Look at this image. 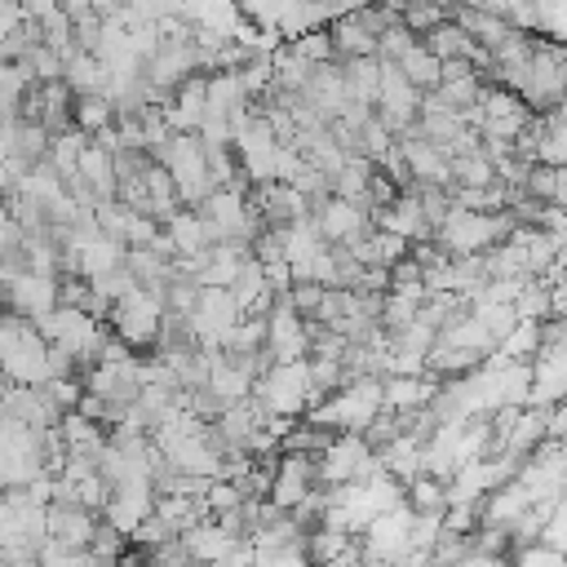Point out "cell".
<instances>
[{"mask_svg":"<svg viewBox=\"0 0 567 567\" xmlns=\"http://www.w3.org/2000/svg\"><path fill=\"white\" fill-rule=\"evenodd\" d=\"M540 540H549V545H558V549H567V501L549 514V523H545V532H540Z\"/></svg>","mask_w":567,"mask_h":567,"instance_id":"34","label":"cell"},{"mask_svg":"<svg viewBox=\"0 0 567 567\" xmlns=\"http://www.w3.org/2000/svg\"><path fill=\"white\" fill-rule=\"evenodd\" d=\"M115 120H120V111H115L111 93H75V124L84 133H97V128H106Z\"/></svg>","mask_w":567,"mask_h":567,"instance_id":"25","label":"cell"},{"mask_svg":"<svg viewBox=\"0 0 567 567\" xmlns=\"http://www.w3.org/2000/svg\"><path fill=\"white\" fill-rule=\"evenodd\" d=\"M4 297L9 310H22L27 319L49 315L53 306H62V275H44V270H4Z\"/></svg>","mask_w":567,"mask_h":567,"instance_id":"9","label":"cell"},{"mask_svg":"<svg viewBox=\"0 0 567 567\" xmlns=\"http://www.w3.org/2000/svg\"><path fill=\"white\" fill-rule=\"evenodd\" d=\"M545 439H549V408H545V403H523L505 452H514V456H523V461H527Z\"/></svg>","mask_w":567,"mask_h":567,"instance_id":"19","label":"cell"},{"mask_svg":"<svg viewBox=\"0 0 567 567\" xmlns=\"http://www.w3.org/2000/svg\"><path fill=\"white\" fill-rule=\"evenodd\" d=\"M22 4H27V13H31V18H49L62 0H22Z\"/></svg>","mask_w":567,"mask_h":567,"instance_id":"38","label":"cell"},{"mask_svg":"<svg viewBox=\"0 0 567 567\" xmlns=\"http://www.w3.org/2000/svg\"><path fill=\"white\" fill-rule=\"evenodd\" d=\"M412 518H416V509L408 501L372 514V523L363 527V558L368 563H403L412 549Z\"/></svg>","mask_w":567,"mask_h":567,"instance_id":"6","label":"cell"},{"mask_svg":"<svg viewBox=\"0 0 567 567\" xmlns=\"http://www.w3.org/2000/svg\"><path fill=\"white\" fill-rule=\"evenodd\" d=\"M182 536H186V545H190L195 563H221V558L230 554V545L239 540L230 527H221V523H217V514H213V518H199V523H195V527H186Z\"/></svg>","mask_w":567,"mask_h":567,"instance_id":"18","label":"cell"},{"mask_svg":"<svg viewBox=\"0 0 567 567\" xmlns=\"http://www.w3.org/2000/svg\"><path fill=\"white\" fill-rule=\"evenodd\" d=\"M66 84L75 93H111V66L97 53L80 49V53L66 58Z\"/></svg>","mask_w":567,"mask_h":567,"instance_id":"22","label":"cell"},{"mask_svg":"<svg viewBox=\"0 0 567 567\" xmlns=\"http://www.w3.org/2000/svg\"><path fill=\"white\" fill-rule=\"evenodd\" d=\"M204 111H208V71H195V75L164 102V120H168L177 133H199Z\"/></svg>","mask_w":567,"mask_h":567,"instance_id":"15","label":"cell"},{"mask_svg":"<svg viewBox=\"0 0 567 567\" xmlns=\"http://www.w3.org/2000/svg\"><path fill=\"white\" fill-rule=\"evenodd\" d=\"M239 319H244V306H239V297H235L230 288H221V284H204V288H199V301H195V310H190V328H195L199 346L217 350V346L226 341V332H230Z\"/></svg>","mask_w":567,"mask_h":567,"instance_id":"7","label":"cell"},{"mask_svg":"<svg viewBox=\"0 0 567 567\" xmlns=\"http://www.w3.org/2000/svg\"><path fill=\"white\" fill-rule=\"evenodd\" d=\"M394 62L403 66V75H408V80H412L421 93L443 84V58H439V53H434L425 40H416V44H412L403 58H394Z\"/></svg>","mask_w":567,"mask_h":567,"instance_id":"23","label":"cell"},{"mask_svg":"<svg viewBox=\"0 0 567 567\" xmlns=\"http://www.w3.org/2000/svg\"><path fill=\"white\" fill-rule=\"evenodd\" d=\"M399 13H403V22H408L412 31H421V35H425L430 27H439L443 18H452V13H447L443 4H434V0H408Z\"/></svg>","mask_w":567,"mask_h":567,"instance_id":"33","label":"cell"},{"mask_svg":"<svg viewBox=\"0 0 567 567\" xmlns=\"http://www.w3.org/2000/svg\"><path fill=\"white\" fill-rule=\"evenodd\" d=\"M536 164L567 168V102L536 111Z\"/></svg>","mask_w":567,"mask_h":567,"instance_id":"16","label":"cell"},{"mask_svg":"<svg viewBox=\"0 0 567 567\" xmlns=\"http://www.w3.org/2000/svg\"><path fill=\"white\" fill-rule=\"evenodd\" d=\"M22 62L31 66V75H35V80H66V58H62L53 44H35Z\"/></svg>","mask_w":567,"mask_h":567,"instance_id":"31","label":"cell"},{"mask_svg":"<svg viewBox=\"0 0 567 567\" xmlns=\"http://www.w3.org/2000/svg\"><path fill=\"white\" fill-rule=\"evenodd\" d=\"M315 221H319V230H323L328 244H354L359 235H368V230L377 226L372 213H368L359 199H346V195H337V190L315 204Z\"/></svg>","mask_w":567,"mask_h":567,"instance_id":"10","label":"cell"},{"mask_svg":"<svg viewBox=\"0 0 567 567\" xmlns=\"http://www.w3.org/2000/svg\"><path fill=\"white\" fill-rule=\"evenodd\" d=\"M549 288H554V315H567V261L558 266V275L549 279Z\"/></svg>","mask_w":567,"mask_h":567,"instance_id":"37","label":"cell"},{"mask_svg":"<svg viewBox=\"0 0 567 567\" xmlns=\"http://www.w3.org/2000/svg\"><path fill=\"white\" fill-rule=\"evenodd\" d=\"M408 505H412V509H447V478L421 470V474L408 483Z\"/></svg>","mask_w":567,"mask_h":567,"instance_id":"29","label":"cell"},{"mask_svg":"<svg viewBox=\"0 0 567 567\" xmlns=\"http://www.w3.org/2000/svg\"><path fill=\"white\" fill-rule=\"evenodd\" d=\"M452 177H456L461 186H492V182H501V177H496V164L483 155V146L456 155V159H452Z\"/></svg>","mask_w":567,"mask_h":567,"instance_id":"28","label":"cell"},{"mask_svg":"<svg viewBox=\"0 0 567 567\" xmlns=\"http://www.w3.org/2000/svg\"><path fill=\"white\" fill-rule=\"evenodd\" d=\"M385 408V377L381 372H363V377H350L341 390H332L319 408H310L306 416L310 421H319V425H328V430H354V434H363L372 421H377V412Z\"/></svg>","mask_w":567,"mask_h":567,"instance_id":"2","label":"cell"},{"mask_svg":"<svg viewBox=\"0 0 567 567\" xmlns=\"http://www.w3.org/2000/svg\"><path fill=\"white\" fill-rule=\"evenodd\" d=\"M97 523H102V509H93L84 501H49V536L53 540L89 549L97 536Z\"/></svg>","mask_w":567,"mask_h":567,"instance_id":"12","label":"cell"},{"mask_svg":"<svg viewBox=\"0 0 567 567\" xmlns=\"http://www.w3.org/2000/svg\"><path fill=\"white\" fill-rule=\"evenodd\" d=\"M27 18H31V13H27V4H22V0H0V35L18 31Z\"/></svg>","mask_w":567,"mask_h":567,"instance_id":"35","label":"cell"},{"mask_svg":"<svg viewBox=\"0 0 567 567\" xmlns=\"http://www.w3.org/2000/svg\"><path fill=\"white\" fill-rule=\"evenodd\" d=\"M549 439H558V443H567V399H558V403H549Z\"/></svg>","mask_w":567,"mask_h":567,"instance_id":"36","label":"cell"},{"mask_svg":"<svg viewBox=\"0 0 567 567\" xmlns=\"http://www.w3.org/2000/svg\"><path fill=\"white\" fill-rule=\"evenodd\" d=\"M514 310H518V319H549L554 315V288H549V279L545 275H532L523 284Z\"/></svg>","mask_w":567,"mask_h":567,"instance_id":"27","label":"cell"},{"mask_svg":"<svg viewBox=\"0 0 567 567\" xmlns=\"http://www.w3.org/2000/svg\"><path fill=\"white\" fill-rule=\"evenodd\" d=\"M0 354H4V381H22V385H44L53 377V341L40 332L35 319H27L22 310L4 315L0 328Z\"/></svg>","mask_w":567,"mask_h":567,"instance_id":"1","label":"cell"},{"mask_svg":"<svg viewBox=\"0 0 567 567\" xmlns=\"http://www.w3.org/2000/svg\"><path fill=\"white\" fill-rule=\"evenodd\" d=\"M558 182H563V168H558V164H532V173H527V195L554 204V199H558Z\"/></svg>","mask_w":567,"mask_h":567,"instance_id":"32","label":"cell"},{"mask_svg":"<svg viewBox=\"0 0 567 567\" xmlns=\"http://www.w3.org/2000/svg\"><path fill=\"white\" fill-rule=\"evenodd\" d=\"M518 93L536 111L567 102V40H532V62L523 71Z\"/></svg>","mask_w":567,"mask_h":567,"instance_id":"4","label":"cell"},{"mask_svg":"<svg viewBox=\"0 0 567 567\" xmlns=\"http://www.w3.org/2000/svg\"><path fill=\"white\" fill-rule=\"evenodd\" d=\"M252 394L275 412V416H306L310 412V359H292V363H270Z\"/></svg>","mask_w":567,"mask_h":567,"instance_id":"5","label":"cell"},{"mask_svg":"<svg viewBox=\"0 0 567 567\" xmlns=\"http://www.w3.org/2000/svg\"><path fill=\"white\" fill-rule=\"evenodd\" d=\"M381 465H385L390 474H399L403 483H412V478L425 470V443L408 430V434H399V439H390V443L381 447Z\"/></svg>","mask_w":567,"mask_h":567,"instance_id":"21","label":"cell"},{"mask_svg":"<svg viewBox=\"0 0 567 567\" xmlns=\"http://www.w3.org/2000/svg\"><path fill=\"white\" fill-rule=\"evenodd\" d=\"M288 44H292L301 58H310V62H337V40H332V27H310V31L292 35Z\"/></svg>","mask_w":567,"mask_h":567,"instance_id":"30","label":"cell"},{"mask_svg":"<svg viewBox=\"0 0 567 567\" xmlns=\"http://www.w3.org/2000/svg\"><path fill=\"white\" fill-rule=\"evenodd\" d=\"M266 337H270V319H266V315H244V319L226 332L221 350H230V354H252V350H266Z\"/></svg>","mask_w":567,"mask_h":567,"instance_id":"26","label":"cell"},{"mask_svg":"<svg viewBox=\"0 0 567 567\" xmlns=\"http://www.w3.org/2000/svg\"><path fill=\"white\" fill-rule=\"evenodd\" d=\"M266 319H270V337H266V350H270V359H275V363L310 359V319L297 310L292 292H279Z\"/></svg>","mask_w":567,"mask_h":567,"instance_id":"8","label":"cell"},{"mask_svg":"<svg viewBox=\"0 0 567 567\" xmlns=\"http://www.w3.org/2000/svg\"><path fill=\"white\" fill-rule=\"evenodd\" d=\"M540 341H545V319H518L505 337H501V346L487 354V363H532L536 359V350H540Z\"/></svg>","mask_w":567,"mask_h":567,"instance_id":"17","label":"cell"},{"mask_svg":"<svg viewBox=\"0 0 567 567\" xmlns=\"http://www.w3.org/2000/svg\"><path fill=\"white\" fill-rule=\"evenodd\" d=\"M270 62H275V84H279V89H288V93H301V89L315 80V66H319V62L301 58L292 44L275 49V53H270Z\"/></svg>","mask_w":567,"mask_h":567,"instance_id":"24","label":"cell"},{"mask_svg":"<svg viewBox=\"0 0 567 567\" xmlns=\"http://www.w3.org/2000/svg\"><path fill=\"white\" fill-rule=\"evenodd\" d=\"M4 412H13V416H22L27 425H35V430H53V425H62V408L53 403V394L44 390V385H22V381H4Z\"/></svg>","mask_w":567,"mask_h":567,"instance_id":"13","label":"cell"},{"mask_svg":"<svg viewBox=\"0 0 567 567\" xmlns=\"http://www.w3.org/2000/svg\"><path fill=\"white\" fill-rule=\"evenodd\" d=\"M155 496H159V492H155V478L115 483V487H111V501H106V509H102V518L133 536V532L155 514Z\"/></svg>","mask_w":567,"mask_h":567,"instance_id":"11","label":"cell"},{"mask_svg":"<svg viewBox=\"0 0 567 567\" xmlns=\"http://www.w3.org/2000/svg\"><path fill=\"white\" fill-rule=\"evenodd\" d=\"M164 315H168L164 292L137 284V288H128V292L111 306V328H115V337H124L133 350H155L159 328H164Z\"/></svg>","mask_w":567,"mask_h":567,"instance_id":"3","label":"cell"},{"mask_svg":"<svg viewBox=\"0 0 567 567\" xmlns=\"http://www.w3.org/2000/svg\"><path fill=\"white\" fill-rule=\"evenodd\" d=\"M328 27H332V40H337V58H341V62H346V58H363V53H381V35L368 31L354 13H341V18H332Z\"/></svg>","mask_w":567,"mask_h":567,"instance_id":"20","label":"cell"},{"mask_svg":"<svg viewBox=\"0 0 567 567\" xmlns=\"http://www.w3.org/2000/svg\"><path fill=\"white\" fill-rule=\"evenodd\" d=\"M443 390L439 372H385V408L394 412H416L430 408Z\"/></svg>","mask_w":567,"mask_h":567,"instance_id":"14","label":"cell"}]
</instances>
